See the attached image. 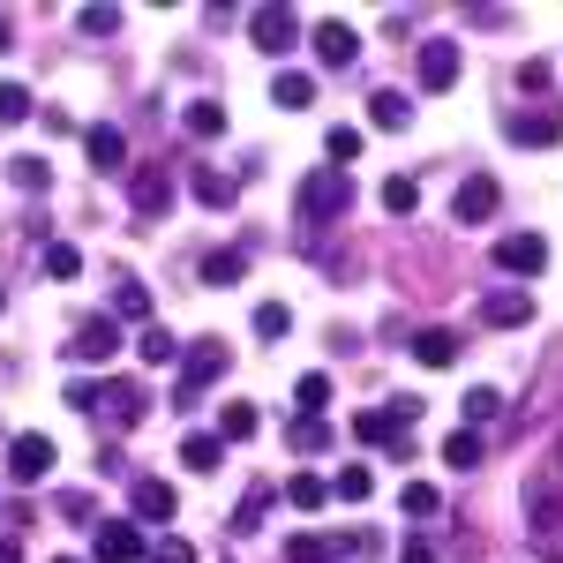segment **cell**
I'll return each mask as SVG.
<instances>
[{"instance_id":"obj_39","label":"cell","mask_w":563,"mask_h":563,"mask_svg":"<svg viewBox=\"0 0 563 563\" xmlns=\"http://www.w3.org/2000/svg\"><path fill=\"white\" fill-rule=\"evenodd\" d=\"M398 496H406V519H435V511H443V496H435L429 481H406Z\"/></svg>"},{"instance_id":"obj_13","label":"cell","mask_w":563,"mask_h":563,"mask_svg":"<svg viewBox=\"0 0 563 563\" xmlns=\"http://www.w3.org/2000/svg\"><path fill=\"white\" fill-rule=\"evenodd\" d=\"M511 143H519V151H549V143H563V113H549V106H541V113H519V121H511Z\"/></svg>"},{"instance_id":"obj_28","label":"cell","mask_w":563,"mask_h":563,"mask_svg":"<svg viewBox=\"0 0 563 563\" xmlns=\"http://www.w3.org/2000/svg\"><path fill=\"white\" fill-rule=\"evenodd\" d=\"M286 443H294L301 459H316V451H331V421H308V413H294V421H286Z\"/></svg>"},{"instance_id":"obj_20","label":"cell","mask_w":563,"mask_h":563,"mask_svg":"<svg viewBox=\"0 0 563 563\" xmlns=\"http://www.w3.org/2000/svg\"><path fill=\"white\" fill-rule=\"evenodd\" d=\"M180 129L196 135V143H218V135H225V106H218V98H188Z\"/></svg>"},{"instance_id":"obj_11","label":"cell","mask_w":563,"mask_h":563,"mask_svg":"<svg viewBox=\"0 0 563 563\" xmlns=\"http://www.w3.org/2000/svg\"><path fill=\"white\" fill-rule=\"evenodd\" d=\"M526 526H533V533H556V526H563V481L556 474L526 488Z\"/></svg>"},{"instance_id":"obj_32","label":"cell","mask_w":563,"mask_h":563,"mask_svg":"<svg viewBox=\"0 0 563 563\" xmlns=\"http://www.w3.org/2000/svg\"><path fill=\"white\" fill-rule=\"evenodd\" d=\"M218 435H225V443H249V435H256V406H249V398H233V406L218 413Z\"/></svg>"},{"instance_id":"obj_16","label":"cell","mask_w":563,"mask_h":563,"mask_svg":"<svg viewBox=\"0 0 563 563\" xmlns=\"http://www.w3.org/2000/svg\"><path fill=\"white\" fill-rule=\"evenodd\" d=\"M143 406H151L143 384H106V390H98V413H113V429H135V421H143Z\"/></svg>"},{"instance_id":"obj_23","label":"cell","mask_w":563,"mask_h":563,"mask_svg":"<svg viewBox=\"0 0 563 563\" xmlns=\"http://www.w3.org/2000/svg\"><path fill=\"white\" fill-rule=\"evenodd\" d=\"M286 504H294V511H323V504H331V481L323 474H286Z\"/></svg>"},{"instance_id":"obj_17","label":"cell","mask_w":563,"mask_h":563,"mask_svg":"<svg viewBox=\"0 0 563 563\" xmlns=\"http://www.w3.org/2000/svg\"><path fill=\"white\" fill-rule=\"evenodd\" d=\"M413 361H421V368H451V361H459V331H443V323L413 331Z\"/></svg>"},{"instance_id":"obj_19","label":"cell","mask_w":563,"mask_h":563,"mask_svg":"<svg viewBox=\"0 0 563 563\" xmlns=\"http://www.w3.org/2000/svg\"><path fill=\"white\" fill-rule=\"evenodd\" d=\"M271 106H286V113L316 106V76H301V68H278V76H271Z\"/></svg>"},{"instance_id":"obj_2","label":"cell","mask_w":563,"mask_h":563,"mask_svg":"<svg viewBox=\"0 0 563 563\" xmlns=\"http://www.w3.org/2000/svg\"><path fill=\"white\" fill-rule=\"evenodd\" d=\"M346 211H353V180L339 174V166H323V174L301 180V218L308 225H331V218H346Z\"/></svg>"},{"instance_id":"obj_9","label":"cell","mask_w":563,"mask_h":563,"mask_svg":"<svg viewBox=\"0 0 563 563\" xmlns=\"http://www.w3.org/2000/svg\"><path fill=\"white\" fill-rule=\"evenodd\" d=\"M413 76H421V90H451V84H459V45L429 38L421 53H413Z\"/></svg>"},{"instance_id":"obj_4","label":"cell","mask_w":563,"mask_h":563,"mask_svg":"<svg viewBox=\"0 0 563 563\" xmlns=\"http://www.w3.org/2000/svg\"><path fill=\"white\" fill-rule=\"evenodd\" d=\"M249 38H256V53L286 60L294 38H301V15H294V8H256V15H249Z\"/></svg>"},{"instance_id":"obj_10","label":"cell","mask_w":563,"mask_h":563,"mask_svg":"<svg viewBox=\"0 0 563 563\" xmlns=\"http://www.w3.org/2000/svg\"><path fill=\"white\" fill-rule=\"evenodd\" d=\"M53 459H60L53 435H15V443H8V474H15V481H45V474H53Z\"/></svg>"},{"instance_id":"obj_38","label":"cell","mask_w":563,"mask_h":563,"mask_svg":"<svg viewBox=\"0 0 563 563\" xmlns=\"http://www.w3.org/2000/svg\"><path fill=\"white\" fill-rule=\"evenodd\" d=\"M76 31H84V38H113V31H121V8H98V0H90L84 15H76Z\"/></svg>"},{"instance_id":"obj_33","label":"cell","mask_w":563,"mask_h":563,"mask_svg":"<svg viewBox=\"0 0 563 563\" xmlns=\"http://www.w3.org/2000/svg\"><path fill=\"white\" fill-rule=\"evenodd\" d=\"M286 331H294V308H286V301H263L256 308V339H263V346H278Z\"/></svg>"},{"instance_id":"obj_37","label":"cell","mask_w":563,"mask_h":563,"mask_svg":"<svg viewBox=\"0 0 563 563\" xmlns=\"http://www.w3.org/2000/svg\"><path fill=\"white\" fill-rule=\"evenodd\" d=\"M8 180H15V188H31V196H38V188H53L45 158H31V151H23V158H8Z\"/></svg>"},{"instance_id":"obj_7","label":"cell","mask_w":563,"mask_h":563,"mask_svg":"<svg viewBox=\"0 0 563 563\" xmlns=\"http://www.w3.org/2000/svg\"><path fill=\"white\" fill-rule=\"evenodd\" d=\"M496 211H504V188H496L488 174H474L459 196H451V218H459V225H488Z\"/></svg>"},{"instance_id":"obj_42","label":"cell","mask_w":563,"mask_h":563,"mask_svg":"<svg viewBox=\"0 0 563 563\" xmlns=\"http://www.w3.org/2000/svg\"><path fill=\"white\" fill-rule=\"evenodd\" d=\"M151 563H196V541H180V533H158V541H151Z\"/></svg>"},{"instance_id":"obj_35","label":"cell","mask_w":563,"mask_h":563,"mask_svg":"<svg viewBox=\"0 0 563 563\" xmlns=\"http://www.w3.org/2000/svg\"><path fill=\"white\" fill-rule=\"evenodd\" d=\"M294 406H301L308 421H323V406H331V376H301V384H294Z\"/></svg>"},{"instance_id":"obj_36","label":"cell","mask_w":563,"mask_h":563,"mask_svg":"<svg viewBox=\"0 0 563 563\" xmlns=\"http://www.w3.org/2000/svg\"><path fill=\"white\" fill-rule=\"evenodd\" d=\"M45 278H60V286H68V278H84V256H76L68 241H45Z\"/></svg>"},{"instance_id":"obj_15","label":"cell","mask_w":563,"mask_h":563,"mask_svg":"<svg viewBox=\"0 0 563 563\" xmlns=\"http://www.w3.org/2000/svg\"><path fill=\"white\" fill-rule=\"evenodd\" d=\"M481 316H488L496 331H519V323H533V294L504 286V294H488V301H481Z\"/></svg>"},{"instance_id":"obj_48","label":"cell","mask_w":563,"mask_h":563,"mask_svg":"<svg viewBox=\"0 0 563 563\" xmlns=\"http://www.w3.org/2000/svg\"><path fill=\"white\" fill-rule=\"evenodd\" d=\"M0 563H23V549H15V541H0Z\"/></svg>"},{"instance_id":"obj_31","label":"cell","mask_w":563,"mask_h":563,"mask_svg":"<svg viewBox=\"0 0 563 563\" xmlns=\"http://www.w3.org/2000/svg\"><path fill=\"white\" fill-rule=\"evenodd\" d=\"M196 203H203V211H233V180L211 174V166H196Z\"/></svg>"},{"instance_id":"obj_44","label":"cell","mask_w":563,"mask_h":563,"mask_svg":"<svg viewBox=\"0 0 563 563\" xmlns=\"http://www.w3.org/2000/svg\"><path fill=\"white\" fill-rule=\"evenodd\" d=\"M496 413H504V398H496L488 384H474V390H466V421H496Z\"/></svg>"},{"instance_id":"obj_3","label":"cell","mask_w":563,"mask_h":563,"mask_svg":"<svg viewBox=\"0 0 563 563\" xmlns=\"http://www.w3.org/2000/svg\"><path fill=\"white\" fill-rule=\"evenodd\" d=\"M90 563H151V541L135 519H106L98 541H90Z\"/></svg>"},{"instance_id":"obj_5","label":"cell","mask_w":563,"mask_h":563,"mask_svg":"<svg viewBox=\"0 0 563 563\" xmlns=\"http://www.w3.org/2000/svg\"><path fill=\"white\" fill-rule=\"evenodd\" d=\"M308 45H316L323 68H353V60H361V31H353L346 15H323V23L308 31Z\"/></svg>"},{"instance_id":"obj_8","label":"cell","mask_w":563,"mask_h":563,"mask_svg":"<svg viewBox=\"0 0 563 563\" xmlns=\"http://www.w3.org/2000/svg\"><path fill=\"white\" fill-rule=\"evenodd\" d=\"M496 263H504L511 278H533V271H549V241H541V233H504V241H496Z\"/></svg>"},{"instance_id":"obj_46","label":"cell","mask_w":563,"mask_h":563,"mask_svg":"<svg viewBox=\"0 0 563 563\" xmlns=\"http://www.w3.org/2000/svg\"><path fill=\"white\" fill-rule=\"evenodd\" d=\"M398 563H443V556H435L429 541H406V556H398Z\"/></svg>"},{"instance_id":"obj_26","label":"cell","mask_w":563,"mask_h":563,"mask_svg":"<svg viewBox=\"0 0 563 563\" xmlns=\"http://www.w3.org/2000/svg\"><path fill=\"white\" fill-rule=\"evenodd\" d=\"M241 278H249V256L241 249H211L203 256V286H241Z\"/></svg>"},{"instance_id":"obj_34","label":"cell","mask_w":563,"mask_h":563,"mask_svg":"<svg viewBox=\"0 0 563 563\" xmlns=\"http://www.w3.org/2000/svg\"><path fill=\"white\" fill-rule=\"evenodd\" d=\"M384 211H390V218H413V211H421V188H413L406 174H390V180H384Z\"/></svg>"},{"instance_id":"obj_21","label":"cell","mask_w":563,"mask_h":563,"mask_svg":"<svg viewBox=\"0 0 563 563\" xmlns=\"http://www.w3.org/2000/svg\"><path fill=\"white\" fill-rule=\"evenodd\" d=\"M135 353H143L151 368H174V361H180V353H188V346H180V339H174V331H166V323H143V339H135Z\"/></svg>"},{"instance_id":"obj_25","label":"cell","mask_w":563,"mask_h":563,"mask_svg":"<svg viewBox=\"0 0 563 563\" xmlns=\"http://www.w3.org/2000/svg\"><path fill=\"white\" fill-rule=\"evenodd\" d=\"M218 459H225V435H218V429H203V435L180 443V466H188V474H211Z\"/></svg>"},{"instance_id":"obj_30","label":"cell","mask_w":563,"mask_h":563,"mask_svg":"<svg viewBox=\"0 0 563 563\" xmlns=\"http://www.w3.org/2000/svg\"><path fill=\"white\" fill-rule=\"evenodd\" d=\"M481 451H488V443H481V429L443 435V466H459V474H466V466H481Z\"/></svg>"},{"instance_id":"obj_27","label":"cell","mask_w":563,"mask_h":563,"mask_svg":"<svg viewBox=\"0 0 563 563\" xmlns=\"http://www.w3.org/2000/svg\"><path fill=\"white\" fill-rule=\"evenodd\" d=\"M346 556V541H323V533H294L286 541V563H339Z\"/></svg>"},{"instance_id":"obj_18","label":"cell","mask_w":563,"mask_h":563,"mask_svg":"<svg viewBox=\"0 0 563 563\" xmlns=\"http://www.w3.org/2000/svg\"><path fill=\"white\" fill-rule=\"evenodd\" d=\"M174 203V188H166V166H135V218H158Z\"/></svg>"},{"instance_id":"obj_1","label":"cell","mask_w":563,"mask_h":563,"mask_svg":"<svg viewBox=\"0 0 563 563\" xmlns=\"http://www.w3.org/2000/svg\"><path fill=\"white\" fill-rule=\"evenodd\" d=\"M225 368H233L225 339H196V346L180 353V390H174V406H196V390H211Z\"/></svg>"},{"instance_id":"obj_49","label":"cell","mask_w":563,"mask_h":563,"mask_svg":"<svg viewBox=\"0 0 563 563\" xmlns=\"http://www.w3.org/2000/svg\"><path fill=\"white\" fill-rule=\"evenodd\" d=\"M53 563H76V556H53Z\"/></svg>"},{"instance_id":"obj_43","label":"cell","mask_w":563,"mask_h":563,"mask_svg":"<svg viewBox=\"0 0 563 563\" xmlns=\"http://www.w3.org/2000/svg\"><path fill=\"white\" fill-rule=\"evenodd\" d=\"M38 106H31V90L23 84H0V121H31Z\"/></svg>"},{"instance_id":"obj_41","label":"cell","mask_w":563,"mask_h":563,"mask_svg":"<svg viewBox=\"0 0 563 563\" xmlns=\"http://www.w3.org/2000/svg\"><path fill=\"white\" fill-rule=\"evenodd\" d=\"M323 151H331V166H353V158H361V129H331Z\"/></svg>"},{"instance_id":"obj_6","label":"cell","mask_w":563,"mask_h":563,"mask_svg":"<svg viewBox=\"0 0 563 563\" xmlns=\"http://www.w3.org/2000/svg\"><path fill=\"white\" fill-rule=\"evenodd\" d=\"M113 353H121V323H113V316H90L84 331L68 339V361H84V368H98V361H113Z\"/></svg>"},{"instance_id":"obj_50","label":"cell","mask_w":563,"mask_h":563,"mask_svg":"<svg viewBox=\"0 0 563 563\" xmlns=\"http://www.w3.org/2000/svg\"><path fill=\"white\" fill-rule=\"evenodd\" d=\"M0 308H8V294H0Z\"/></svg>"},{"instance_id":"obj_22","label":"cell","mask_w":563,"mask_h":563,"mask_svg":"<svg viewBox=\"0 0 563 563\" xmlns=\"http://www.w3.org/2000/svg\"><path fill=\"white\" fill-rule=\"evenodd\" d=\"M113 323H151V294H143V278H113Z\"/></svg>"},{"instance_id":"obj_29","label":"cell","mask_w":563,"mask_h":563,"mask_svg":"<svg viewBox=\"0 0 563 563\" xmlns=\"http://www.w3.org/2000/svg\"><path fill=\"white\" fill-rule=\"evenodd\" d=\"M331 496H339V504H368V496H376V474H368V466L353 459V466H339V481H331Z\"/></svg>"},{"instance_id":"obj_12","label":"cell","mask_w":563,"mask_h":563,"mask_svg":"<svg viewBox=\"0 0 563 563\" xmlns=\"http://www.w3.org/2000/svg\"><path fill=\"white\" fill-rule=\"evenodd\" d=\"M129 511H135V526H166L174 519V488H166V481H135Z\"/></svg>"},{"instance_id":"obj_40","label":"cell","mask_w":563,"mask_h":563,"mask_svg":"<svg viewBox=\"0 0 563 563\" xmlns=\"http://www.w3.org/2000/svg\"><path fill=\"white\" fill-rule=\"evenodd\" d=\"M271 496H278V488H263V481H256V488H249V504L233 511V533H249V526H256L263 511H271Z\"/></svg>"},{"instance_id":"obj_24","label":"cell","mask_w":563,"mask_h":563,"mask_svg":"<svg viewBox=\"0 0 563 563\" xmlns=\"http://www.w3.org/2000/svg\"><path fill=\"white\" fill-rule=\"evenodd\" d=\"M368 121H376V129H406V121H413V98H406V90H368Z\"/></svg>"},{"instance_id":"obj_47","label":"cell","mask_w":563,"mask_h":563,"mask_svg":"<svg viewBox=\"0 0 563 563\" xmlns=\"http://www.w3.org/2000/svg\"><path fill=\"white\" fill-rule=\"evenodd\" d=\"M8 45H15V23H8V15H0V53H8Z\"/></svg>"},{"instance_id":"obj_45","label":"cell","mask_w":563,"mask_h":563,"mask_svg":"<svg viewBox=\"0 0 563 563\" xmlns=\"http://www.w3.org/2000/svg\"><path fill=\"white\" fill-rule=\"evenodd\" d=\"M98 390H106V384H90V376H84V384H68V406H84V413H98Z\"/></svg>"},{"instance_id":"obj_14","label":"cell","mask_w":563,"mask_h":563,"mask_svg":"<svg viewBox=\"0 0 563 563\" xmlns=\"http://www.w3.org/2000/svg\"><path fill=\"white\" fill-rule=\"evenodd\" d=\"M84 158L98 174H121V166H129V135L121 129H84Z\"/></svg>"}]
</instances>
